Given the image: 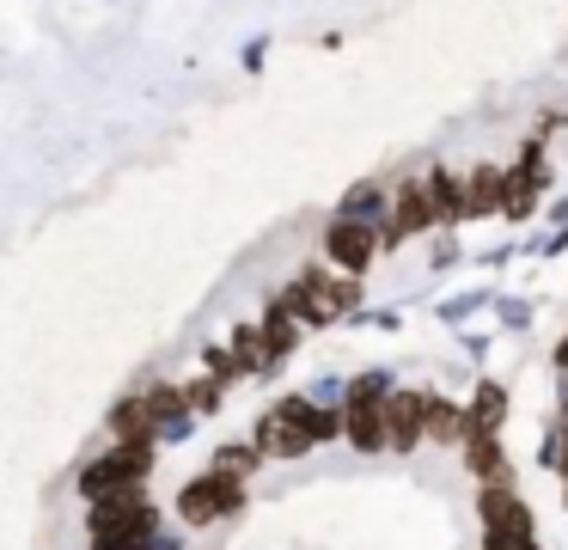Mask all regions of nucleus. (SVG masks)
I'll use <instances>...</instances> for the list:
<instances>
[{
	"instance_id": "nucleus-9",
	"label": "nucleus",
	"mask_w": 568,
	"mask_h": 550,
	"mask_svg": "<svg viewBox=\"0 0 568 550\" xmlns=\"http://www.w3.org/2000/svg\"><path fill=\"white\" fill-rule=\"evenodd\" d=\"M422 447H428V391L397 386L392 398H385V452L409 459V452H422Z\"/></svg>"
},
{
	"instance_id": "nucleus-6",
	"label": "nucleus",
	"mask_w": 568,
	"mask_h": 550,
	"mask_svg": "<svg viewBox=\"0 0 568 550\" xmlns=\"http://www.w3.org/2000/svg\"><path fill=\"white\" fill-rule=\"evenodd\" d=\"M422 232H440V214H434V202H428V183L404 178L392 190V214H385V227H379V244L385 251H404V244L422 239Z\"/></svg>"
},
{
	"instance_id": "nucleus-3",
	"label": "nucleus",
	"mask_w": 568,
	"mask_h": 550,
	"mask_svg": "<svg viewBox=\"0 0 568 550\" xmlns=\"http://www.w3.org/2000/svg\"><path fill=\"white\" fill-rule=\"evenodd\" d=\"M397 391L392 367H367V373L343 379V447H355L361 459L385 452V398Z\"/></svg>"
},
{
	"instance_id": "nucleus-29",
	"label": "nucleus",
	"mask_w": 568,
	"mask_h": 550,
	"mask_svg": "<svg viewBox=\"0 0 568 550\" xmlns=\"http://www.w3.org/2000/svg\"><path fill=\"white\" fill-rule=\"evenodd\" d=\"M550 428H562V434H568V379H562V391H556V410H550Z\"/></svg>"
},
{
	"instance_id": "nucleus-23",
	"label": "nucleus",
	"mask_w": 568,
	"mask_h": 550,
	"mask_svg": "<svg viewBox=\"0 0 568 550\" xmlns=\"http://www.w3.org/2000/svg\"><path fill=\"white\" fill-rule=\"evenodd\" d=\"M202 373L221 379V386H239V379H245V367H239V354L226 349V342H209V349H202Z\"/></svg>"
},
{
	"instance_id": "nucleus-32",
	"label": "nucleus",
	"mask_w": 568,
	"mask_h": 550,
	"mask_svg": "<svg viewBox=\"0 0 568 550\" xmlns=\"http://www.w3.org/2000/svg\"><path fill=\"white\" fill-rule=\"evenodd\" d=\"M562 513H568V483H562Z\"/></svg>"
},
{
	"instance_id": "nucleus-17",
	"label": "nucleus",
	"mask_w": 568,
	"mask_h": 550,
	"mask_svg": "<svg viewBox=\"0 0 568 550\" xmlns=\"http://www.w3.org/2000/svg\"><path fill=\"white\" fill-rule=\"evenodd\" d=\"M148 403H153V422H160V440H184L196 428V410H190L184 386H153Z\"/></svg>"
},
{
	"instance_id": "nucleus-7",
	"label": "nucleus",
	"mask_w": 568,
	"mask_h": 550,
	"mask_svg": "<svg viewBox=\"0 0 568 550\" xmlns=\"http://www.w3.org/2000/svg\"><path fill=\"white\" fill-rule=\"evenodd\" d=\"M477 526L483 538H538V513L514 483H483L477 489Z\"/></svg>"
},
{
	"instance_id": "nucleus-18",
	"label": "nucleus",
	"mask_w": 568,
	"mask_h": 550,
	"mask_svg": "<svg viewBox=\"0 0 568 550\" xmlns=\"http://www.w3.org/2000/svg\"><path fill=\"white\" fill-rule=\"evenodd\" d=\"M226 349L239 354V367H245V379H270L275 367H282V361H275V349H270V342H263L257 318H245V324L233 330V342H226Z\"/></svg>"
},
{
	"instance_id": "nucleus-15",
	"label": "nucleus",
	"mask_w": 568,
	"mask_h": 550,
	"mask_svg": "<svg viewBox=\"0 0 568 550\" xmlns=\"http://www.w3.org/2000/svg\"><path fill=\"white\" fill-rule=\"evenodd\" d=\"M507 386L501 379H477L470 386V398H465V410H470V434H507Z\"/></svg>"
},
{
	"instance_id": "nucleus-26",
	"label": "nucleus",
	"mask_w": 568,
	"mask_h": 550,
	"mask_svg": "<svg viewBox=\"0 0 568 550\" xmlns=\"http://www.w3.org/2000/svg\"><path fill=\"white\" fill-rule=\"evenodd\" d=\"M495 312H501L507 330H526V324H531V306H526V300H507V306H495Z\"/></svg>"
},
{
	"instance_id": "nucleus-30",
	"label": "nucleus",
	"mask_w": 568,
	"mask_h": 550,
	"mask_svg": "<svg viewBox=\"0 0 568 550\" xmlns=\"http://www.w3.org/2000/svg\"><path fill=\"white\" fill-rule=\"evenodd\" d=\"M550 367H556V373L568 379V330H562V337H556V349H550Z\"/></svg>"
},
{
	"instance_id": "nucleus-2",
	"label": "nucleus",
	"mask_w": 568,
	"mask_h": 550,
	"mask_svg": "<svg viewBox=\"0 0 568 550\" xmlns=\"http://www.w3.org/2000/svg\"><path fill=\"white\" fill-rule=\"evenodd\" d=\"M160 508H153L148 489H123V496H104L92 501L87 513V538L92 550H153V538H160Z\"/></svg>"
},
{
	"instance_id": "nucleus-11",
	"label": "nucleus",
	"mask_w": 568,
	"mask_h": 550,
	"mask_svg": "<svg viewBox=\"0 0 568 550\" xmlns=\"http://www.w3.org/2000/svg\"><path fill=\"white\" fill-rule=\"evenodd\" d=\"M458 464H465L470 483H514V464H507V440L501 434H465V447L453 452Z\"/></svg>"
},
{
	"instance_id": "nucleus-13",
	"label": "nucleus",
	"mask_w": 568,
	"mask_h": 550,
	"mask_svg": "<svg viewBox=\"0 0 568 550\" xmlns=\"http://www.w3.org/2000/svg\"><path fill=\"white\" fill-rule=\"evenodd\" d=\"M111 440H123V447H160V422H153L148 391H129V398H116V410H111Z\"/></svg>"
},
{
	"instance_id": "nucleus-27",
	"label": "nucleus",
	"mask_w": 568,
	"mask_h": 550,
	"mask_svg": "<svg viewBox=\"0 0 568 550\" xmlns=\"http://www.w3.org/2000/svg\"><path fill=\"white\" fill-rule=\"evenodd\" d=\"M483 550H544L538 538H483Z\"/></svg>"
},
{
	"instance_id": "nucleus-19",
	"label": "nucleus",
	"mask_w": 568,
	"mask_h": 550,
	"mask_svg": "<svg viewBox=\"0 0 568 550\" xmlns=\"http://www.w3.org/2000/svg\"><path fill=\"white\" fill-rule=\"evenodd\" d=\"M257 330H263V342H270V349H275V361H287V354H294L300 349V342H306V324H300V318L294 312H282V306H263V312H257Z\"/></svg>"
},
{
	"instance_id": "nucleus-5",
	"label": "nucleus",
	"mask_w": 568,
	"mask_h": 550,
	"mask_svg": "<svg viewBox=\"0 0 568 550\" xmlns=\"http://www.w3.org/2000/svg\"><path fill=\"white\" fill-rule=\"evenodd\" d=\"M245 501H251V483H239V477H221V471H196L184 489H178L172 513H178V526L202 532V526L233 520V513L245 508Z\"/></svg>"
},
{
	"instance_id": "nucleus-14",
	"label": "nucleus",
	"mask_w": 568,
	"mask_h": 550,
	"mask_svg": "<svg viewBox=\"0 0 568 550\" xmlns=\"http://www.w3.org/2000/svg\"><path fill=\"white\" fill-rule=\"evenodd\" d=\"M470 434V410L465 398H446V391H428V447L440 452H458Z\"/></svg>"
},
{
	"instance_id": "nucleus-28",
	"label": "nucleus",
	"mask_w": 568,
	"mask_h": 550,
	"mask_svg": "<svg viewBox=\"0 0 568 550\" xmlns=\"http://www.w3.org/2000/svg\"><path fill=\"white\" fill-rule=\"evenodd\" d=\"M458 263V239H440L434 244V269H453Z\"/></svg>"
},
{
	"instance_id": "nucleus-4",
	"label": "nucleus",
	"mask_w": 568,
	"mask_h": 550,
	"mask_svg": "<svg viewBox=\"0 0 568 550\" xmlns=\"http://www.w3.org/2000/svg\"><path fill=\"white\" fill-rule=\"evenodd\" d=\"M153 452H160V447H123V440H111V452H99V459L80 464L74 489L87 496V508H92V501H104V496H123V489H148L153 464H160Z\"/></svg>"
},
{
	"instance_id": "nucleus-25",
	"label": "nucleus",
	"mask_w": 568,
	"mask_h": 550,
	"mask_svg": "<svg viewBox=\"0 0 568 550\" xmlns=\"http://www.w3.org/2000/svg\"><path fill=\"white\" fill-rule=\"evenodd\" d=\"M470 306H483V293H458V300H446V306H440V324H465Z\"/></svg>"
},
{
	"instance_id": "nucleus-24",
	"label": "nucleus",
	"mask_w": 568,
	"mask_h": 550,
	"mask_svg": "<svg viewBox=\"0 0 568 550\" xmlns=\"http://www.w3.org/2000/svg\"><path fill=\"white\" fill-rule=\"evenodd\" d=\"M562 447H568L562 428H544V434H538V452H531V464H538L544 477H556V464H562Z\"/></svg>"
},
{
	"instance_id": "nucleus-21",
	"label": "nucleus",
	"mask_w": 568,
	"mask_h": 550,
	"mask_svg": "<svg viewBox=\"0 0 568 550\" xmlns=\"http://www.w3.org/2000/svg\"><path fill=\"white\" fill-rule=\"evenodd\" d=\"M209 471H221V477H239V483H251V477L263 471V452L251 447V440H221V447L209 452Z\"/></svg>"
},
{
	"instance_id": "nucleus-10",
	"label": "nucleus",
	"mask_w": 568,
	"mask_h": 550,
	"mask_svg": "<svg viewBox=\"0 0 568 550\" xmlns=\"http://www.w3.org/2000/svg\"><path fill=\"white\" fill-rule=\"evenodd\" d=\"M550 190V159H544V141H526L519 147V166H507V220H531L538 196Z\"/></svg>"
},
{
	"instance_id": "nucleus-31",
	"label": "nucleus",
	"mask_w": 568,
	"mask_h": 550,
	"mask_svg": "<svg viewBox=\"0 0 568 550\" xmlns=\"http://www.w3.org/2000/svg\"><path fill=\"white\" fill-rule=\"evenodd\" d=\"M556 483H568V447H562V464H556Z\"/></svg>"
},
{
	"instance_id": "nucleus-16",
	"label": "nucleus",
	"mask_w": 568,
	"mask_h": 550,
	"mask_svg": "<svg viewBox=\"0 0 568 550\" xmlns=\"http://www.w3.org/2000/svg\"><path fill=\"white\" fill-rule=\"evenodd\" d=\"M465 183H470V220H501L507 166H465Z\"/></svg>"
},
{
	"instance_id": "nucleus-8",
	"label": "nucleus",
	"mask_w": 568,
	"mask_h": 550,
	"mask_svg": "<svg viewBox=\"0 0 568 550\" xmlns=\"http://www.w3.org/2000/svg\"><path fill=\"white\" fill-rule=\"evenodd\" d=\"M379 251L385 244H379V227H373V220L331 214V227H324V263L331 269H343V276H367Z\"/></svg>"
},
{
	"instance_id": "nucleus-12",
	"label": "nucleus",
	"mask_w": 568,
	"mask_h": 550,
	"mask_svg": "<svg viewBox=\"0 0 568 550\" xmlns=\"http://www.w3.org/2000/svg\"><path fill=\"white\" fill-rule=\"evenodd\" d=\"M422 183H428V202H434V214H440V227L470 220V183H465V171L428 166V171H422Z\"/></svg>"
},
{
	"instance_id": "nucleus-20",
	"label": "nucleus",
	"mask_w": 568,
	"mask_h": 550,
	"mask_svg": "<svg viewBox=\"0 0 568 550\" xmlns=\"http://www.w3.org/2000/svg\"><path fill=\"white\" fill-rule=\"evenodd\" d=\"M336 214H343V220H373V227H385V214H392V190L367 178V183H355V190L336 202Z\"/></svg>"
},
{
	"instance_id": "nucleus-1",
	"label": "nucleus",
	"mask_w": 568,
	"mask_h": 550,
	"mask_svg": "<svg viewBox=\"0 0 568 550\" xmlns=\"http://www.w3.org/2000/svg\"><path fill=\"white\" fill-rule=\"evenodd\" d=\"M361 300H367V293H361V276H343V269H331V263H300L294 281L275 293V306L294 312L306 330H331V324H348V318L361 324Z\"/></svg>"
},
{
	"instance_id": "nucleus-22",
	"label": "nucleus",
	"mask_w": 568,
	"mask_h": 550,
	"mask_svg": "<svg viewBox=\"0 0 568 550\" xmlns=\"http://www.w3.org/2000/svg\"><path fill=\"white\" fill-rule=\"evenodd\" d=\"M184 398H190V410H196V422H202V416H221L226 386H221V379H209V373H196V379H184Z\"/></svg>"
}]
</instances>
